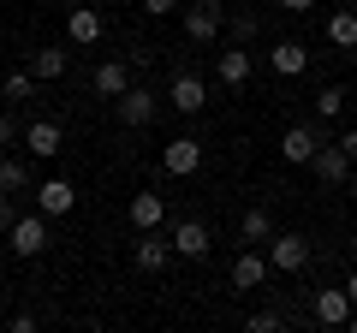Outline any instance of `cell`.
I'll return each instance as SVG.
<instances>
[{
  "label": "cell",
  "mask_w": 357,
  "mask_h": 333,
  "mask_svg": "<svg viewBox=\"0 0 357 333\" xmlns=\"http://www.w3.org/2000/svg\"><path fill=\"white\" fill-rule=\"evenodd\" d=\"M321 143H328V137H321V119H298V125H286V137H280V155H286L292 166H310Z\"/></svg>",
  "instance_id": "1"
},
{
  "label": "cell",
  "mask_w": 357,
  "mask_h": 333,
  "mask_svg": "<svg viewBox=\"0 0 357 333\" xmlns=\"http://www.w3.org/2000/svg\"><path fill=\"white\" fill-rule=\"evenodd\" d=\"M220 30H227V6H220V0H197V6H185V36H191V42H220Z\"/></svg>",
  "instance_id": "2"
},
{
  "label": "cell",
  "mask_w": 357,
  "mask_h": 333,
  "mask_svg": "<svg viewBox=\"0 0 357 333\" xmlns=\"http://www.w3.org/2000/svg\"><path fill=\"white\" fill-rule=\"evenodd\" d=\"M167 102H173V114H185V119H197L208 107V84L197 72H178L173 84H167Z\"/></svg>",
  "instance_id": "3"
},
{
  "label": "cell",
  "mask_w": 357,
  "mask_h": 333,
  "mask_svg": "<svg viewBox=\"0 0 357 333\" xmlns=\"http://www.w3.org/2000/svg\"><path fill=\"white\" fill-rule=\"evenodd\" d=\"M155 90H143V84H131L126 95L114 102V114H119V125H131V131H143V125H155Z\"/></svg>",
  "instance_id": "4"
},
{
  "label": "cell",
  "mask_w": 357,
  "mask_h": 333,
  "mask_svg": "<svg viewBox=\"0 0 357 333\" xmlns=\"http://www.w3.org/2000/svg\"><path fill=\"white\" fill-rule=\"evenodd\" d=\"M268 262H274V274H298L310 262V238H298V232H274V238H268Z\"/></svg>",
  "instance_id": "5"
},
{
  "label": "cell",
  "mask_w": 357,
  "mask_h": 333,
  "mask_svg": "<svg viewBox=\"0 0 357 333\" xmlns=\"http://www.w3.org/2000/svg\"><path fill=\"white\" fill-rule=\"evenodd\" d=\"M6 238H13V256H42V250H48V215H18V226L6 232Z\"/></svg>",
  "instance_id": "6"
},
{
  "label": "cell",
  "mask_w": 357,
  "mask_h": 333,
  "mask_svg": "<svg viewBox=\"0 0 357 333\" xmlns=\"http://www.w3.org/2000/svg\"><path fill=\"white\" fill-rule=\"evenodd\" d=\"M208 250H215V232H208L203 220H178V226H173V256H185V262H203Z\"/></svg>",
  "instance_id": "7"
},
{
  "label": "cell",
  "mask_w": 357,
  "mask_h": 333,
  "mask_svg": "<svg viewBox=\"0 0 357 333\" xmlns=\"http://www.w3.org/2000/svg\"><path fill=\"white\" fill-rule=\"evenodd\" d=\"M161 166L173 173V179H191L197 166H203V143H197V137H173L161 149Z\"/></svg>",
  "instance_id": "8"
},
{
  "label": "cell",
  "mask_w": 357,
  "mask_h": 333,
  "mask_svg": "<svg viewBox=\"0 0 357 333\" xmlns=\"http://www.w3.org/2000/svg\"><path fill=\"white\" fill-rule=\"evenodd\" d=\"M131 262H137L143 274H167V268H173V238H161V232H143L137 250H131Z\"/></svg>",
  "instance_id": "9"
},
{
  "label": "cell",
  "mask_w": 357,
  "mask_h": 333,
  "mask_svg": "<svg viewBox=\"0 0 357 333\" xmlns=\"http://www.w3.org/2000/svg\"><path fill=\"white\" fill-rule=\"evenodd\" d=\"M351 166H357V161L340 149V143H321V149H316V161H310V173H316L321 185H345V179H351Z\"/></svg>",
  "instance_id": "10"
},
{
  "label": "cell",
  "mask_w": 357,
  "mask_h": 333,
  "mask_svg": "<svg viewBox=\"0 0 357 333\" xmlns=\"http://www.w3.org/2000/svg\"><path fill=\"white\" fill-rule=\"evenodd\" d=\"M250 48H244V42H232V48H220V60H215V77L220 84H227V90H244V84H250Z\"/></svg>",
  "instance_id": "11"
},
{
  "label": "cell",
  "mask_w": 357,
  "mask_h": 333,
  "mask_svg": "<svg viewBox=\"0 0 357 333\" xmlns=\"http://www.w3.org/2000/svg\"><path fill=\"white\" fill-rule=\"evenodd\" d=\"M268 274H274V262H268V250H256V244L244 250L238 262H232V286H238V292H256Z\"/></svg>",
  "instance_id": "12"
},
{
  "label": "cell",
  "mask_w": 357,
  "mask_h": 333,
  "mask_svg": "<svg viewBox=\"0 0 357 333\" xmlns=\"http://www.w3.org/2000/svg\"><path fill=\"white\" fill-rule=\"evenodd\" d=\"M351 292H345V286H328V292H316V321L321 327H345V321H351Z\"/></svg>",
  "instance_id": "13"
},
{
  "label": "cell",
  "mask_w": 357,
  "mask_h": 333,
  "mask_svg": "<svg viewBox=\"0 0 357 333\" xmlns=\"http://www.w3.org/2000/svg\"><path fill=\"white\" fill-rule=\"evenodd\" d=\"M36 208H42L48 220H60V215H72V208H77V191H72L66 179H42V185H36Z\"/></svg>",
  "instance_id": "14"
},
{
  "label": "cell",
  "mask_w": 357,
  "mask_h": 333,
  "mask_svg": "<svg viewBox=\"0 0 357 333\" xmlns=\"http://www.w3.org/2000/svg\"><path fill=\"white\" fill-rule=\"evenodd\" d=\"M131 72H137L131 60H102V65H96V95H107V102H119V95L131 90Z\"/></svg>",
  "instance_id": "15"
},
{
  "label": "cell",
  "mask_w": 357,
  "mask_h": 333,
  "mask_svg": "<svg viewBox=\"0 0 357 333\" xmlns=\"http://www.w3.org/2000/svg\"><path fill=\"white\" fill-rule=\"evenodd\" d=\"M161 220H167V196H155V191L131 196V226L137 232H161Z\"/></svg>",
  "instance_id": "16"
},
{
  "label": "cell",
  "mask_w": 357,
  "mask_h": 333,
  "mask_svg": "<svg viewBox=\"0 0 357 333\" xmlns=\"http://www.w3.org/2000/svg\"><path fill=\"white\" fill-rule=\"evenodd\" d=\"M268 65H274L280 77H304L310 48H304V42H274V48H268Z\"/></svg>",
  "instance_id": "17"
},
{
  "label": "cell",
  "mask_w": 357,
  "mask_h": 333,
  "mask_svg": "<svg viewBox=\"0 0 357 333\" xmlns=\"http://www.w3.org/2000/svg\"><path fill=\"white\" fill-rule=\"evenodd\" d=\"M24 149L42 155V161L60 155V119H30V125H24Z\"/></svg>",
  "instance_id": "18"
},
{
  "label": "cell",
  "mask_w": 357,
  "mask_h": 333,
  "mask_svg": "<svg viewBox=\"0 0 357 333\" xmlns=\"http://www.w3.org/2000/svg\"><path fill=\"white\" fill-rule=\"evenodd\" d=\"M66 36H72L77 48L102 42V13H96V6H72V18H66Z\"/></svg>",
  "instance_id": "19"
},
{
  "label": "cell",
  "mask_w": 357,
  "mask_h": 333,
  "mask_svg": "<svg viewBox=\"0 0 357 333\" xmlns=\"http://www.w3.org/2000/svg\"><path fill=\"white\" fill-rule=\"evenodd\" d=\"M238 238H244V244H268V238H274V215H268L262 203H256V208H244V220H238Z\"/></svg>",
  "instance_id": "20"
},
{
  "label": "cell",
  "mask_w": 357,
  "mask_h": 333,
  "mask_svg": "<svg viewBox=\"0 0 357 333\" xmlns=\"http://www.w3.org/2000/svg\"><path fill=\"white\" fill-rule=\"evenodd\" d=\"M18 191H30V166L13 161V155H0V196H18Z\"/></svg>",
  "instance_id": "21"
},
{
  "label": "cell",
  "mask_w": 357,
  "mask_h": 333,
  "mask_svg": "<svg viewBox=\"0 0 357 333\" xmlns=\"http://www.w3.org/2000/svg\"><path fill=\"white\" fill-rule=\"evenodd\" d=\"M328 42H333L340 54H351V48H357V13H333V18H328Z\"/></svg>",
  "instance_id": "22"
},
{
  "label": "cell",
  "mask_w": 357,
  "mask_h": 333,
  "mask_svg": "<svg viewBox=\"0 0 357 333\" xmlns=\"http://www.w3.org/2000/svg\"><path fill=\"white\" fill-rule=\"evenodd\" d=\"M36 84H42V77L30 72V65H13V72H6V102H30Z\"/></svg>",
  "instance_id": "23"
},
{
  "label": "cell",
  "mask_w": 357,
  "mask_h": 333,
  "mask_svg": "<svg viewBox=\"0 0 357 333\" xmlns=\"http://www.w3.org/2000/svg\"><path fill=\"white\" fill-rule=\"evenodd\" d=\"M227 36H232V42H244V48H250V42L262 36V18H256V13H232V18H227Z\"/></svg>",
  "instance_id": "24"
},
{
  "label": "cell",
  "mask_w": 357,
  "mask_h": 333,
  "mask_svg": "<svg viewBox=\"0 0 357 333\" xmlns=\"http://www.w3.org/2000/svg\"><path fill=\"white\" fill-rule=\"evenodd\" d=\"M30 72H36V77H60L66 72V54L60 48H36V54H30Z\"/></svg>",
  "instance_id": "25"
},
{
  "label": "cell",
  "mask_w": 357,
  "mask_h": 333,
  "mask_svg": "<svg viewBox=\"0 0 357 333\" xmlns=\"http://www.w3.org/2000/svg\"><path fill=\"white\" fill-rule=\"evenodd\" d=\"M340 107H345V90H340V84H328V90L316 95V119H340Z\"/></svg>",
  "instance_id": "26"
},
{
  "label": "cell",
  "mask_w": 357,
  "mask_h": 333,
  "mask_svg": "<svg viewBox=\"0 0 357 333\" xmlns=\"http://www.w3.org/2000/svg\"><path fill=\"white\" fill-rule=\"evenodd\" d=\"M244 327H250V333H280L286 316H280V309H250V321H244Z\"/></svg>",
  "instance_id": "27"
},
{
  "label": "cell",
  "mask_w": 357,
  "mask_h": 333,
  "mask_svg": "<svg viewBox=\"0 0 357 333\" xmlns=\"http://www.w3.org/2000/svg\"><path fill=\"white\" fill-rule=\"evenodd\" d=\"M6 143H24V131H18L13 114H0V149H6Z\"/></svg>",
  "instance_id": "28"
},
{
  "label": "cell",
  "mask_w": 357,
  "mask_h": 333,
  "mask_svg": "<svg viewBox=\"0 0 357 333\" xmlns=\"http://www.w3.org/2000/svg\"><path fill=\"white\" fill-rule=\"evenodd\" d=\"M18 226V208H13V196H0V232H13Z\"/></svg>",
  "instance_id": "29"
},
{
  "label": "cell",
  "mask_w": 357,
  "mask_h": 333,
  "mask_svg": "<svg viewBox=\"0 0 357 333\" xmlns=\"http://www.w3.org/2000/svg\"><path fill=\"white\" fill-rule=\"evenodd\" d=\"M143 13H155V18H167V13H178V0H143Z\"/></svg>",
  "instance_id": "30"
},
{
  "label": "cell",
  "mask_w": 357,
  "mask_h": 333,
  "mask_svg": "<svg viewBox=\"0 0 357 333\" xmlns=\"http://www.w3.org/2000/svg\"><path fill=\"white\" fill-rule=\"evenodd\" d=\"M280 6H286V13H298V18H304L310 6H316V0H280Z\"/></svg>",
  "instance_id": "31"
},
{
  "label": "cell",
  "mask_w": 357,
  "mask_h": 333,
  "mask_svg": "<svg viewBox=\"0 0 357 333\" xmlns=\"http://www.w3.org/2000/svg\"><path fill=\"white\" fill-rule=\"evenodd\" d=\"M340 149H345V155L357 161V131H345V137H340Z\"/></svg>",
  "instance_id": "32"
},
{
  "label": "cell",
  "mask_w": 357,
  "mask_h": 333,
  "mask_svg": "<svg viewBox=\"0 0 357 333\" xmlns=\"http://www.w3.org/2000/svg\"><path fill=\"white\" fill-rule=\"evenodd\" d=\"M345 292H351V304H357V274H345Z\"/></svg>",
  "instance_id": "33"
},
{
  "label": "cell",
  "mask_w": 357,
  "mask_h": 333,
  "mask_svg": "<svg viewBox=\"0 0 357 333\" xmlns=\"http://www.w3.org/2000/svg\"><path fill=\"white\" fill-rule=\"evenodd\" d=\"M345 327H351V333H357V309H351V321H345Z\"/></svg>",
  "instance_id": "34"
},
{
  "label": "cell",
  "mask_w": 357,
  "mask_h": 333,
  "mask_svg": "<svg viewBox=\"0 0 357 333\" xmlns=\"http://www.w3.org/2000/svg\"><path fill=\"white\" fill-rule=\"evenodd\" d=\"M0 316H6V297H0Z\"/></svg>",
  "instance_id": "35"
}]
</instances>
